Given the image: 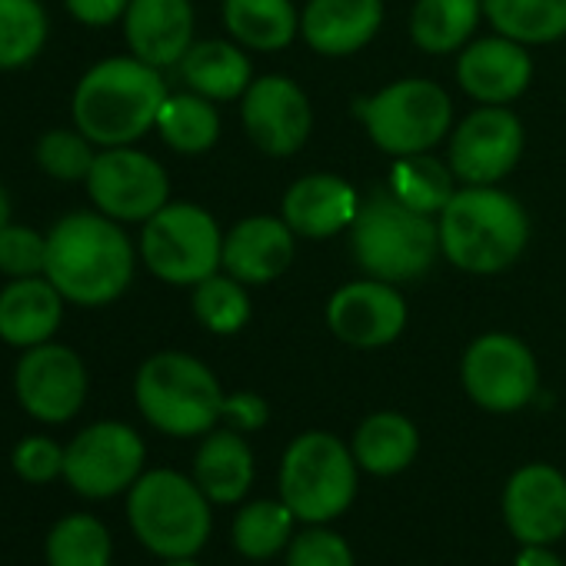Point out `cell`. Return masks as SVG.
I'll return each mask as SVG.
<instances>
[{
    "label": "cell",
    "instance_id": "obj_1",
    "mask_svg": "<svg viewBox=\"0 0 566 566\" xmlns=\"http://www.w3.org/2000/svg\"><path fill=\"white\" fill-rule=\"evenodd\" d=\"M134 243L117 220L101 210H74L48 233L44 276L74 307H107L134 280Z\"/></svg>",
    "mask_w": 566,
    "mask_h": 566
},
{
    "label": "cell",
    "instance_id": "obj_2",
    "mask_svg": "<svg viewBox=\"0 0 566 566\" xmlns=\"http://www.w3.org/2000/svg\"><path fill=\"white\" fill-rule=\"evenodd\" d=\"M164 74L140 57H107L74 87V127L97 147H130L150 127L167 101Z\"/></svg>",
    "mask_w": 566,
    "mask_h": 566
},
{
    "label": "cell",
    "instance_id": "obj_3",
    "mask_svg": "<svg viewBox=\"0 0 566 566\" xmlns=\"http://www.w3.org/2000/svg\"><path fill=\"white\" fill-rule=\"evenodd\" d=\"M440 253L463 273L506 270L530 240V217L496 187H463L437 217Z\"/></svg>",
    "mask_w": 566,
    "mask_h": 566
},
{
    "label": "cell",
    "instance_id": "obj_4",
    "mask_svg": "<svg viewBox=\"0 0 566 566\" xmlns=\"http://www.w3.org/2000/svg\"><path fill=\"white\" fill-rule=\"evenodd\" d=\"M210 506L197 480L170 467L144 470L127 490V523L137 543L157 559L197 556L213 530Z\"/></svg>",
    "mask_w": 566,
    "mask_h": 566
},
{
    "label": "cell",
    "instance_id": "obj_5",
    "mask_svg": "<svg viewBox=\"0 0 566 566\" xmlns=\"http://www.w3.org/2000/svg\"><path fill=\"white\" fill-rule=\"evenodd\" d=\"M223 390L213 370L180 350L147 357L134 377V400L140 417L167 437H203L220 423Z\"/></svg>",
    "mask_w": 566,
    "mask_h": 566
},
{
    "label": "cell",
    "instance_id": "obj_6",
    "mask_svg": "<svg viewBox=\"0 0 566 566\" xmlns=\"http://www.w3.org/2000/svg\"><path fill=\"white\" fill-rule=\"evenodd\" d=\"M350 247L357 263L374 280L407 283L433 266L440 253V233L433 217L417 213L390 190H380L360 200L357 220L350 227Z\"/></svg>",
    "mask_w": 566,
    "mask_h": 566
},
{
    "label": "cell",
    "instance_id": "obj_7",
    "mask_svg": "<svg viewBox=\"0 0 566 566\" xmlns=\"http://www.w3.org/2000/svg\"><path fill=\"white\" fill-rule=\"evenodd\" d=\"M357 457L354 450L324 430L291 440L280 460V500L301 523H331L344 516L357 496Z\"/></svg>",
    "mask_w": 566,
    "mask_h": 566
},
{
    "label": "cell",
    "instance_id": "obj_8",
    "mask_svg": "<svg viewBox=\"0 0 566 566\" xmlns=\"http://www.w3.org/2000/svg\"><path fill=\"white\" fill-rule=\"evenodd\" d=\"M370 140L390 157H413L437 147L453 124V104L447 91L423 77L394 81L380 94L357 104Z\"/></svg>",
    "mask_w": 566,
    "mask_h": 566
},
{
    "label": "cell",
    "instance_id": "obj_9",
    "mask_svg": "<svg viewBox=\"0 0 566 566\" xmlns=\"http://www.w3.org/2000/svg\"><path fill=\"white\" fill-rule=\"evenodd\" d=\"M140 260L164 283L197 287L223 266V233L203 207L164 203L144 223Z\"/></svg>",
    "mask_w": 566,
    "mask_h": 566
},
{
    "label": "cell",
    "instance_id": "obj_10",
    "mask_svg": "<svg viewBox=\"0 0 566 566\" xmlns=\"http://www.w3.org/2000/svg\"><path fill=\"white\" fill-rule=\"evenodd\" d=\"M144 470V437L120 420H97L64 447V483L94 503L127 496Z\"/></svg>",
    "mask_w": 566,
    "mask_h": 566
},
{
    "label": "cell",
    "instance_id": "obj_11",
    "mask_svg": "<svg viewBox=\"0 0 566 566\" xmlns=\"http://www.w3.org/2000/svg\"><path fill=\"white\" fill-rule=\"evenodd\" d=\"M84 187L94 207L117 223H147L164 203H170L167 170L134 144L101 147Z\"/></svg>",
    "mask_w": 566,
    "mask_h": 566
},
{
    "label": "cell",
    "instance_id": "obj_12",
    "mask_svg": "<svg viewBox=\"0 0 566 566\" xmlns=\"http://www.w3.org/2000/svg\"><path fill=\"white\" fill-rule=\"evenodd\" d=\"M460 377L470 400L490 413L523 410L539 387V367L533 350L510 334L476 337L463 354Z\"/></svg>",
    "mask_w": 566,
    "mask_h": 566
},
{
    "label": "cell",
    "instance_id": "obj_13",
    "mask_svg": "<svg viewBox=\"0 0 566 566\" xmlns=\"http://www.w3.org/2000/svg\"><path fill=\"white\" fill-rule=\"evenodd\" d=\"M91 377L77 350L64 344H41L21 354L14 367V394L21 410L48 427L71 423L87 403Z\"/></svg>",
    "mask_w": 566,
    "mask_h": 566
},
{
    "label": "cell",
    "instance_id": "obj_14",
    "mask_svg": "<svg viewBox=\"0 0 566 566\" xmlns=\"http://www.w3.org/2000/svg\"><path fill=\"white\" fill-rule=\"evenodd\" d=\"M523 154V124L506 107H486L467 114L450 140V170L463 187L500 184Z\"/></svg>",
    "mask_w": 566,
    "mask_h": 566
},
{
    "label": "cell",
    "instance_id": "obj_15",
    "mask_svg": "<svg viewBox=\"0 0 566 566\" xmlns=\"http://www.w3.org/2000/svg\"><path fill=\"white\" fill-rule=\"evenodd\" d=\"M243 127L250 140L270 157H291L297 154L314 127L311 101L291 77H260L247 87L240 107Z\"/></svg>",
    "mask_w": 566,
    "mask_h": 566
},
{
    "label": "cell",
    "instance_id": "obj_16",
    "mask_svg": "<svg viewBox=\"0 0 566 566\" xmlns=\"http://www.w3.org/2000/svg\"><path fill=\"white\" fill-rule=\"evenodd\" d=\"M327 327L334 337L357 350H377L394 344L407 327V301L387 280H354L331 297Z\"/></svg>",
    "mask_w": 566,
    "mask_h": 566
},
{
    "label": "cell",
    "instance_id": "obj_17",
    "mask_svg": "<svg viewBox=\"0 0 566 566\" xmlns=\"http://www.w3.org/2000/svg\"><path fill=\"white\" fill-rule=\"evenodd\" d=\"M503 520L520 543L553 546L566 533V476L549 463L520 467L503 490Z\"/></svg>",
    "mask_w": 566,
    "mask_h": 566
},
{
    "label": "cell",
    "instance_id": "obj_18",
    "mask_svg": "<svg viewBox=\"0 0 566 566\" xmlns=\"http://www.w3.org/2000/svg\"><path fill=\"white\" fill-rule=\"evenodd\" d=\"M457 81L473 101L486 107H506L530 87L533 61L526 54V44L493 34L470 44L457 57Z\"/></svg>",
    "mask_w": 566,
    "mask_h": 566
},
{
    "label": "cell",
    "instance_id": "obj_19",
    "mask_svg": "<svg viewBox=\"0 0 566 566\" xmlns=\"http://www.w3.org/2000/svg\"><path fill=\"white\" fill-rule=\"evenodd\" d=\"M124 41L134 57L164 71L177 67L193 48L190 0H130L124 14Z\"/></svg>",
    "mask_w": 566,
    "mask_h": 566
},
{
    "label": "cell",
    "instance_id": "obj_20",
    "mask_svg": "<svg viewBox=\"0 0 566 566\" xmlns=\"http://www.w3.org/2000/svg\"><path fill=\"white\" fill-rule=\"evenodd\" d=\"M297 233L283 217H247L223 237V270L240 283H270L291 270Z\"/></svg>",
    "mask_w": 566,
    "mask_h": 566
},
{
    "label": "cell",
    "instance_id": "obj_21",
    "mask_svg": "<svg viewBox=\"0 0 566 566\" xmlns=\"http://www.w3.org/2000/svg\"><path fill=\"white\" fill-rule=\"evenodd\" d=\"M384 24V0H307L304 41L324 57H347L367 48Z\"/></svg>",
    "mask_w": 566,
    "mask_h": 566
},
{
    "label": "cell",
    "instance_id": "obj_22",
    "mask_svg": "<svg viewBox=\"0 0 566 566\" xmlns=\"http://www.w3.org/2000/svg\"><path fill=\"white\" fill-rule=\"evenodd\" d=\"M64 294L48 276L11 280L0 291V340L18 350H31L54 340L64 321Z\"/></svg>",
    "mask_w": 566,
    "mask_h": 566
},
{
    "label": "cell",
    "instance_id": "obj_23",
    "mask_svg": "<svg viewBox=\"0 0 566 566\" xmlns=\"http://www.w3.org/2000/svg\"><path fill=\"white\" fill-rule=\"evenodd\" d=\"M360 210L357 190L334 174H311L301 177L287 197H283V220L291 223L297 237L324 240L347 227H354Z\"/></svg>",
    "mask_w": 566,
    "mask_h": 566
},
{
    "label": "cell",
    "instance_id": "obj_24",
    "mask_svg": "<svg viewBox=\"0 0 566 566\" xmlns=\"http://www.w3.org/2000/svg\"><path fill=\"white\" fill-rule=\"evenodd\" d=\"M190 476L217 506L240 503L253 486V453L237 430H210L203 433V443L193 453Z\"/></svg>",
    "mask_w": 566,
    "mask_h": 566
},
{
    "label": "cell",
    "instance_id": "obj_25",
    "mask_svg": "<svg viewBox=\"0 0 566 566\" xmlns=\"http://www.w3.org/2000/svg\"><path fill=\"white\" fill-rule=\"evenodd\" d=\"M350 450H354L357 467L364 473L397 476V473H403L417 460L420 433H417L410 417H403L397 410H380V413H370L357 427Z\"/></svg>",
    "mask_w": 566,
    "mask_h": 566
},
{
    "label": "cell",
    "instance_id": "obj_26",
    "mask_svg": "<svg viewBox=\"0 0 566 566\" xmlns=\"http://www.w3.org/2000/svg\"><path fill=\"white\" fill-rule=\"evenodd\" d=\"M184 84L207 97V101H237L247 94L250 81V61L243 57V51L230 41H200L193 44L184 61L177 64Z\"/></svg>",
    "mask_w": 566,
    "mask_h": 566
},
{
    "label": "cell",
    "instance_id": "obj_27",
    "mask_svg": "<svg viewBox=\"0 0 566 566\" xmlns=\"http://www.w3.org/2000/svg\"><path fill=\"white\" fill-rule=\"evenodd\" d=\"M223 24L250 51H283L301 31L291 0H223Z\"/></svg>",
    "mask_w": 566,
    "mask_h": 566
},
{
    "label": "cell",
    "instance_id": "obj_28",
    "mask_svg": "<svg viewBox=\"0 0 566 566\" xmlns=\"http://www.w3.org/2000/svg\"><path fill=\"white\" fill-rule=\"evenodd\" d=\"M297 516L283 500H250L237 510L230 523L233 549L247 559H273L287 553Z\"/></svg>",
    "mask_w": 566,
    "mask_h": 566
},
{
    "label": "cell",
    "instance_id": "obj_29",
    "mask_svg": "<svg viewBox=\"0 0 566 566\" xmlns=\"http://www.w3.org/2000/svg\"><path fill=\"white\" fill-rule=\"evenodd\" d=\"M480 18L483 0H417L410 34L427 54H453L473 38Z\"/></svg>",
    "mask_w": 566,
    "mask_h": 566
},
{
    "label": "cell",
    "instance_id": "obj_30",
    "mask_svg": "<svg viewBox=\"0 0 566 566\" xmlns=\"http://www.w3.org/2000/svg\"><path fill=\"white\" fill-rule=\"evenodd\" d=\"M48 566H114V536L94 513H64L44 536Z\"/></svg>",
    "mask_w": 566,
    "mask_h": 566
},
{
    "label": "cell",
    "instance_id": "obj_31",
    "mask_svg": "<svg viewBox=\"0 0 566 566\" xmlns=\"http://www.w3.org/2000/svg\"><path fill=\"white\" fill-rule=\"evenodd\" d=\"M483 18L496 34L520 44H553L566 38V0H483Z\"/></svg>",
    "mask_w": 566,
    "mask_h": 566
},
{
    "label": "cell",
    "instance_id": "obj_32",
    "mask_svg": "<svg viewBox=\"0 0 566 566\" xmlns=\"http://www.w3.org/2000/svg\"><path fill=\"white\" fill-rule=\"evenodd\" d=\"M157 134L177 154H203L220 137V114L200 94H170L157 114Z\"/></svg>",
    "mask_w": 566,
    "mask_h": 566
},
{
    "label": "cell",
    "instance_id": "obj_33",
    "mask_svg": "<svg viewBox=\"0 0 566 566\" xmlns=\"http://www.w3.org/2000/svg\"><path fill=\"white\" fill-rule=\"evenodd\" d=\"M387 190L410 210L440 217V210L457 193V177L440 160H433L427 154H413V157H397Z\"/></svg>",
    "mask_w": 566,
    "mask_h": 566
},
{
    "label": "cell",
    "instance_id": "obj_34",
    "mask_svg": "<svg viewBox=\"0 0 566 566\" xmlns=\"http://www.w3.org/2000/svg\"><path fill=\"white\" fill-rule=\"evenodd\" d=\"M48 44L41 0H0V71L28 67Z\"/></svg>",
    "mask_w": 566,
    "mask_h": 566
},
{
    "label": "cell",
    "instance_id": "obj_35",
    "mask_svg": "<svg viewBox=\"0 0 566 566\" xmlns=\"http://www.w3.org/2000/svg\"><path fill=\"white\" fill-rule=\"evenodd\" d=\"M243 287L247 283H240L230 273H213V276L200 280L190 297V307H193V317L200 321V327L217 337H230V334L243 331L250 321V297Z\"/></svg>",
    "mask_w": 566,
    "mask_h": 566
},
{
    "label": "cell",
    "instance_id": "obj_36",
    "mask_svg": "<svg viewBox=\"0 0 566 566\" xmlns=\"http://www.w3.org/2000/svg\"><path fill=\"white\" fill-rule=\"evenodd\" d=\"M97 144H91L77 127H54L48 130L38 147H34V160L38 167L54 177V180H64V184H74V180H87L94 160H97Z\"/></svg>",
    "mask_w": 566,
    "mask_h": 566
},
{
    "label": "cell",
    "instance_id": "obj_37",
    "mask_svg": "<svg viewBox=\"0 0 566 566\" xmlns=\"http://www.w3.org/2000/svg\"><path fill=\"white\" fill-rule=\"evenodd\" d=\"M48 270V237L24 223H8L0 230V273L8 280L44 276Z\"/></svg>",
    "mask_w": 566,
    "mask_h": 566
},
{
    "label": "cell",
    "instance_id": "obj_38",
    "mask_svg": "<svg viewBox=\"0 0 566 566\" xmlns=\"http://www.w3.org/2000/svg\"><path fill=\"white\" fill-rule=\"evenodd\" d=\"M287 566H357L350 543L327 530V523H311L307 530L294 533L287 546Z\"/></svg>",
    "mask_w": 566,
    "mask_h": 566
},
{
    "label": "cell",
    "instance_id": "obj_39",
    "mask_svg": "<svg viewBox=\"0 0 566 566\" xmlns=\"http://www.w3.org/2000/svg\"><path fill=\"white\" fill-rule=\"evenodd\" d=\"M11 470L31 486L64 480V447L54 437L31 433L11 450Z\"/></svg>",
    "mask_w": 566,
    "mask_h": 566
},
{
    "label": "cell",
    "instance_id": "obj_40",
    "mask_svg": "<svg viewBox=\"0 0 566 566\" xmlns=\"http://www.w3.org/2000/svg\"><path fill=\"white\" fill-rule=\"evenodd\" d=\"M220 420H223L230 430H237V433H256V430H263L266 420H270V403H266L260 394H253V390L230 394V397H223V413H220Z\"/></svg>",
    "mask_w": 566,
    "mask_h": 566
},
{
    "label": "cell",
    "instance_id": "obj_41",
    "mask_svg": "<svg viewBox=\"0 0 566 566\" xmlns=\"http://www.w3.org/2000/svg\"><path fill=\"white\" fill-rule=\"evenodd\" d=\"M64 8L84 28H111L124 21L130 0H64Z\"/></svg>",
    "mask_w": 566,
    "mask_h": 566
},
{
    "label": "cell",
    "instance_id": "obj_42",
    "mask_svg": "<svg viewBox=\"0 0 566 566\" xmlns=\"http://www.w3.org/2000/svg\"><path fill=\"white\" fill-rule=\"evenodd\" d=\"M513 566H566V563L543 543H520Z\"/></svg>",
    "mask_w": 566,
    "mask_h": 566
},
{
    "label": "cell",
    "instance_id": "obj_43",
    "mask_svg": "<svg viewBox=\"0 0 566 566\" xmlns=\"http://www.w3.org/2000/svg\"><path fill=\"white\" fill-rule=\"evenodd\" d=\"M11 217H14V203H11V193H8V187L0 184V230H4V227L11 223Z\"/></svg>",
    "mask_w": 566,
    "mask_h": 566
},
{
    "label": "cell",
    "instance_id": "obj_44",
    "mask_svg": "<svg viewBox=\"0 0 566 566\" xmlns=\"http://www.w3.org/2000/svg\"><path fill=\"white\" fill-rule=\"evenodd\" d=\"M160 566H200L197 556H180V559H164Z\"/></svg>",
    "mask_w": 566,
    "mask_h": 566
}]
</instances>
